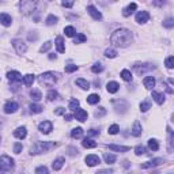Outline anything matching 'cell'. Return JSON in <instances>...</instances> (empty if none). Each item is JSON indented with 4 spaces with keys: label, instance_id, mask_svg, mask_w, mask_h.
<instances>
[{
    "label": "cell",
    "instance_id": "6da1fadb",
    "mask_svg": "<svg viewBox=\"0 0 174 174\" xmlns=\"http://www.w3.org/2000/svg\"><path fill=\"white\" fill-rule=\"evenodd\" d=\"M132 40H134V36H132L131 30L128 29H117L110 36V42L116 46H121V48L131 45Z\"/></svg>",
    "mask_w": 174,
    "mask_h": 174
},
{
    "label": "cell",
    "instance_id": "7a4b0ae2",
    "mask_svg": "<svg viewBox=\"0 0 174 174\" xmlns=\"http://www.w3.org/2000/svg\"><path fill=\"white\" fill-rule=\"evenodd\" d=\"M59 143L54 142H36L30 148V154L32 155H38V154H44V152L50 151L52 148L57 147Z\"/></svg>",
    "mask_w": 174,
    "mask_h": 174
},
{
    "label": "cell",
    "instance_id": "3957f363",
    "mask_svg": "<svg viewBox=\"0 0 174 174\" xmlns=\"http://www.w3.org/2000/svg\"><path fill=\"white\" fill-rule=\"evenodd\" d=\"M38 80H40V84H42V86H53V84L57 82V74L44 72V74L40 75Z\"/></svg>",
    "mask_w": 174,
    "mask_h": 174
},
{
    "label": "cell",
    "instance_id": "277c9868",
    "mask_svg": "<svg viewBox=\"0 0 174 174\" xmlns=\"http://www.w3.org/2000/svg\"><path fill=\"white\" fill-rule=\"evenodd\" d=\"M14 169V159L8 155L0 156V172L2 173H10Z\"/></svg>",
    "mask_w": 174,
    "mask_h": 174
},
{
    "label": "cell",
    "instance_id": "5b68a950",
    "mask_svg": "<svg viewBox=\"0 0 174 174\" xmlns=\"http://www.w3.org/2000/svg\"><path fill=\"white\" fill-rule=\"evenodd\" d=\"M134 70L136 71V74H138V75H143V74H146V72H150V71L155 70V66H152V64H150V63L135 64V66H134Z\"/></svg>",
    "mask_w": 174,
    "mask_h": 174
},
{
    "label": "cell",
    "instance_id": "8992f818",
    "mask_svg": "<svg viewBox=\"0 0 174 174\" xmlns=\"http://www.w3.org/2000/svg\"><path fill=\"white\" fill-rule=\"evenodd\" d=\"M36 6H37L36 2H22L20 3V11L25 15H29L36 10Z\"/></svg>",
    "mask_w": 174,
    "mask_h": 174
},
{
    "label": "cell",
    "instance_id": "52a82bcc",
    "mask_svg": "<svg viewBox=\"0 0 174 174\" xmlns=\"http://www.w3.org/2000/svg\"><path fill=\"white\" fill-rule=\"evenodd\" d=\"M11 44H12V46L15 48V50H16V53H18V54H23L27 50V45L23 42L22 40H19V38L12 40Z\"/></svg>",
    "mask_w": 174,
    "mask_h": 174
},
{
    "label": "cell",
    "instance_id": "ba28073f",
    "mask_svg": "<svg viewBox=\"0 0 174 174\" xmlns=\"http://www.w3.org/2000/svg\"><path fill=\"white\" fill-rule=\"evenodd\" d=\"M38 129H40V132L41 134H50L52 132V129H53V124L50 121H42L41 124L38 125Z\"/></svg>",
    "mask_w": 174,
    "mask_h": 174
},
{
    "label": "cell",
    "instance_id": "9c48e42d",
    "mask_svg": "<svg viewBox=\"0 0 174 174\" xmlns=\"http://www.w3.org/2000/svg\"><path fill=\"white\" fill-rule=\"evenodd\" d=\"M163 162H165V161H163L162 158H156V159H152V161H148V162L142 163L140 168L142 169H151V168H155V166H159Z\"/></svg>",
    "mask_w": 174,
    "mask_h": 174
},
{
    "label": "cell",
    "instance_id": "30bf717a",
    "mask_svg": "<svg viewBox=\"0 0 174 174\" xmlns=\"http://www.w3.org/2000/svg\"><path fill=\"white\" fill-rule=\"evenodd\" d=\"M18 109H19V105L16 104V102L10 101V102H7V104L4 105V113H7V114L15 113V112L18 110Z\"/></svg>",
    "mask_w": 174,
    "mask_h": 174
},
{
    "label": "cell",
    "instance_id": "8fae6325",
    "mask_svg": "<svg viewBox=\"0 0 174 174\" xmlns=\"http://www.w3.org/2000/svg\"><path fill=\"white\" fill-rule=\"evenodd\" d=\"M84 162H86V165L87 166H90V168H93V166H97L98 163L101 162V159H100V156L98 155H87L86 156V159H84Z\"/></svg>",
    "mask_w": 174,
    "mask_h": 174
},
{
    "label": "cell",
    "instance_id": "7c38bea8",
    "mask_svg": "<svg viewBox=\"0 0 174 174\" xmlns=\"http://www.w3.org/2000/svg\"><path fill=\"white\" fill-rule=\"evenodd\" d=\"M148 19H150V14L147 11H139L138 14H136V22L138 23H146V22H148Z\"/></svg>",
    "mask_w": 174,
    "mask_h": 174
},
{
    "label": "cell",
    "instance_id": "4fadbf2b",
    "mask_svg": "<svg viewBox=\"0 0 174 174\" xmlns=\"http://www.w3.org/2000/svg\"><path fill=\"white\" fill-rule=\"evenodd\" d=\"M74 117L76 118L78 121H80V122H83V121H86L87 120V117H88V114H87V112L84 110V109H78L76 112H75V114H74Z\"/></svg>",
    "mask_w": 174,
    "mask_h": 174
},
{
    "label": "cell",
    "instance_id": "5bb4252c",
    "mask_svg": "<svg viewBox=\"0 0 174 174\" xmlns=\"http://www.w3.org/2000/svg\"><path fill=\"white\" fill-rule=\"evenodd\" d=\"M87 11H88V14H90L91 16H93V19H95V20H100V19H102V14L98 11V8H95L94 6H88L87 7Z\"/></svg>",
    "mask_w": 174,
    "mask_h": 174
},
{
    "label": "cell",
    "instance_id": "9a60e30c",
    "mask_svg": "<svg viewBox=\"0 0 174 174\" xmlns=\"http://www.w3.org/2000/svg\"><path fill=\"white\" fill-rule=\"evenodd\" d=\"M0 23H2L3 26H6V27L11 26V23H12L11 15H8V14H6V12L0 14Z\"/></svg>",
    "mask_w": 174,
    "mask_h": 174
},
{
    "label": "cell",
    "instance_id": "2e32d148",
    "mask_svg": "<svg viewBox=\"0 0 174 174\" xmlns=\"http://www.w3.org/2000/svg\"><path fill=\"white\" fill-rule=\"evenodd\" d=\"M14 136H15L16 139H25L26 136H27V129H26V127L16 128L15 131H14Z\"/></svg>",
    "mask_w": 174,
    "mask_h": 174
},
{
    "label": "cell",
    "instance_id": "e0dca14e",
    "mask_svg": "<svg viewBox=\"0 0 174 174\" xmlns=\"http://www.w3.org/2000/svg\"><path fill=\"white\" fill-rule=\"evenodd\" d=\"M54 44H56V49L59 53H64L66 52V46H64V38L61 36H59L54 41Z\"/></svg>",
    "mask_w": 174,
    "mask_h": 174
},
{
    "label": "cell",
    "instance_id": "ac0fdd59",
    "mask_svg": "<svg viewBox=\"0 0 174 174\" xmlns=\"http://www.w3.org/2000/svg\"><path fill=\"white\" fill-rule=\"evenodd\" d=\"M143 84H144L146 88L152 90V88L155 87V79H154V76H146L144 80H143Z\"/></svg>",
    "mask_w": 174,
    "mask_h": 174
},
{
    "label": "cell",
    "instance_id": "d6986e66",
    "mask_svg": "<svg viewBox=\"0 0 174 174\" xmlns=\"http://www.w3.org/2000/svg\"><path fill=\"white\" fill-rule=\"evenodd\" d=\"M131 134L134 136H136V138L142 135V124H140V121L136 120L134 122V127H132V129H131Z\"/></svg>",
    "mask_w": 174,
    "mask_h": 174
},
{
    "label": "cell",
    "instance_id": "ffe728a7",
    "mask_svg": "<svg viewBox=\"0 0 174 174\" xmlns=\"http://www.w3.org/2000/svg\"><path fill=\"white\" fill-rule=\"evenodd\" d=\"M106 90H108V93L114 94V93H117V91L120 90V84H118L117 82H109L108 86H106Z\"/></svg>",
    "mask_w": 174,
    "mask_h": 174
},
{
    "label": "cell",
    "instance_id": "44dd1931",
    "mask_svg": "<svg viewBox=\"0 0 174 174\" xmlns=\"http://www.w3.org/2000/svg\"><path fill=\"white\" fill-rule=\"evenodd\" d=\"M7 78H8L11 82H20L22 80V75H20L18 71H10L7 74Z\"/></svg>",
    "mask_w": 174,
    "mask_h": 174
},
{
    "label": "cell",
    "instance_id": "7402d4cb",
    "mask_svg": "<svg viewBox=\"0 0 174 174\" xmlns=\"http://www.w3.org/2000/svg\"><path fill=\"white\" fill-rule=\"evenodd\" d=\"M64 163H66V159L63 158V156H60V158H57V159H54L53 161V163H52V168H53V170H60L61 168L64 166Z\"/></svg>",
    "mask_w": 174,
    "mask_h": 174
},
{
    "label": "cell",
    "instance_id": "603a6c76",
    "mask_svg": "<svg viewBox=\"0 0 174 174\" xmlns=\"http://www.w3.org/2000/svg\"><path fill=\"white\" fill-rule=\"evenodd\" d=\"M136 8H138V4H136V3H131V4H129L127 8L122 10V15L127 18V16H129L131 14H134V11H135Z\"/></svg>",
    "mask_w": 174,
    "mask_h": 174
},
{
    "label": "cell",
    "instance_id": "cb8c5ba5",
    "mask_svg": "<svg viewBox=\"0 0 174 174\" xmlns=\"http://www.w3.org/2000/svg\"><path fill=\"white\" fill-rule=\"evenodd\" d=\"M109 150L112 151H117V152H127L131 150V147H127V146H117V144H110L109 146Z\"/></svg>",
    "mask_w": 174,
    "mask_h": 174
},
{
    "label": "cell",
    "instance_id": "d4e9b609",
    "mask_svg": "<svg viewBox=\"0 0 174 174\" xmlns=\"http://www.w3.org/2000/svg\"><path fill=\"white\" fill-rule=\"evenodd\" d=\"M82 146H83L84 148H95L97 147V143H95L93 139L86 138V139H83V142H82Z\"/></svg>",
    "mask_w": 174,
    "mask_h": 174
},
{
    "label": "cell",
    "instance_id": "484cf974",
    "mask_svg": "<svg viewBox=\"0 0 174 174\" xmlns=\"http://www.w3.org/2000/svg\"><path fill=\"white\" fill-rule=\"evenodd\" d=\"M152 98L158 105H162L165 102V95L162 93H158V91H152Z\"/></svg>",
    "mask_w": 174,
    "mask_h": 174
},
{
    "label": "cell",
    "instance_id": "4316f807",
    "mask_svg": "<svg viewBox=\"0 0 174 174\" xmlns=\"http://www.w3.org/2000/svg\"><path fill=\"white\" fill-rule=\"evenodd\" d=\"M34 80H36V76H34L33 74H27V75H25V76H23V83H25L27 87L33 86Z\"/></svg>",
    "mask_w": 174,
    "mask_h": 174
},
{
    "label": "cell",
    "instance_id": "83f0119b",
    "mask_svg": "<svg viewBox=\"0 0 174 174\" xmlns=\"http://www.w3.org/2000/svg\"><path fill=\"white\" fill-rule=\"evenodd\" d=\"M30 97H32V100L37 101V102L42 100V94H41V91L37 90V88H33V90L30 91Z\"/></svg>",
    "mask_w": 174,
    "mask_h": 174
},
{
    "label": "cell",
    "instance_id": "f1b7e54d",
    "mask_svg": "<svg viewBox=\"0 0 174 174\" xmlns=\"http://www.w3.org/2000/svg\"><path fill=\"white\" fill-rule=\"evenodd\" d=\"M71 136H72V139H80L82 136H83V129L80 127L74 128L72 131H71Z\"/></svg>",
    "mask_w": 174,
    "mask_h": 174
},
{
    "label": "cell",
    "instance_id": "f546056e",
    "mask_svg": "<svg viewBox=\"0 0 174 174\" xmlns=\"http://www.w3.org/2000/svg\"><path fill=\"white\" fill-rule=\"evenodd\" d=\"M76 84H78V86H79L80 88H83V90H88V88H90V83H88L86 79H82V78L76 79Z\"/></svg>",
    "mask_w": 174,
    "mask_h": 174
},
{
    "label": "cell",
    "instance_id": "4dcf8cb0",
    "mask_svg": "<svg viewBox=\"0 0 174 174\" xmlns=\"http://www.w3.org/2000/svg\"><path fill=\"white\" fill-rule=\"evenodd\" d=\"M100 101H101V98H100V95L98 94H91V95H88L87 97V102L90 105H95V104H98Z\"/></svg>",
    "mask_w": 174,
    "mask_h": 174
},
{
    "label": "cell",
    "instance_id": "1f68e13d",
    "mask_svg": "<svg viewBox=\"0 0 174 174\" xmlns=\"http://www.w3.org/2000/svg\"><path fill=\"white\" fill-rule=\"evenodd\" d=\"M46 98H48V101H57V100H60V95H59V93H57V91L50 90L49 93H48Z\"/></svg>",
    "mask_w": 174,
    "mask_h": 174
},
{
    "label": "cell",
    "instance_id": "d6a6232c",
    "mask_svg": "<svg viewBox=\"0 0 174 174\" xmlns=\"http://www.w3.org/2000/svg\"><path fill=\"white\" fill-rule=\"evenodd\" d=\"M42 106L41 105H37V104H32L30 105V113H33V114H37V113H41L42 112Z\"/></svg>",
    "mask_w": 174,
    "mask_h": 174
},
{
    "label": "cell",
    "instance_id": "836d02e7",
    "mask_svg": "<svg viewBox=\"0 0 174 174\" xmlns=\"http://www.w3.org/2000/svg\"><path fill=\"white\" fill-rule=\"evenodd\" d=\"M57 20H59V18H57V16H54V15H48L45 23H46L48 26H53V25H56V23H57Z\"/></svg>",
    "mask_w": 174,
    "mask_h": 174
},
{
    "label": "cell",
    "instance_id": "e575fe53",
    "mask_svg": "<svg viewBox=\"0 0 174 174\" xmlns=\"http://www.w3.org/2000/svg\"><path fill=\"white\" fill-rule=\"evenodd\" d=\"M64 33H66L67 37H74L76 34V30H75L74 26H67V27H64Z\"/></svg>",
    "mask_w": 174,
    "mask_h": 174
},
{
    "label": "cell",
    "instance_id": "d590c367",
    "mask_svg": "<svg viewBox=\"0 0 174 174\" xmlns=\"http://www.w3.org/2000/svg\"><path fill=\"white\" fill-rule=\"evenodd\" d=\"M121 78H122V79H124L125 82H131V80H132V74H131V71L122 70V71H121Z\"/></svg>",
    "mask_w": 174,
    "mask_h": 174
},
{
    "label": "cell",
    "instance_id": "8d00e7d4",
    "mask_svg": "<svg viewBox=\"0 0 174 174\" xmlns=\"http://www.w3.org/2000/svg\"><path fill=\"white\" fill-rule=\"evenodd\" d=\"M68 108H70L71 112H74V113H75V112L79 109V101H78V100H71L70 101V106H68Z\"/></svg>",
    "mask_w": 174,
    "mask_h": 174
},
{
    "label": "cell",
    "instance_id": "74e56055",
    "mask_svg": "<svg viewBox=\"0 0 174 174\" xmlns=\"http://www.w3.org/2000/svg\"><path fill=\"white\" fill-rule=\"evenodd\" d=\"M148 147H150V150H152V151H158L159 144H158V142H156L155 139H150L148 140Z\"/></svg>",
    "mask_w": 174,
    "mask_h": 174
},
{
    "label": "cell",
    "instance_id": "f35d334b",
    "mask_svg": "<svg viewBox=\"0 0 174 174\" xmlns=\"http://www.w3.org/2000/svg\"><path fill=\"white\" fill-rule=\"evenodd\" d=\"M105 56H106L108 59H114V57L117 56V50L112 49V48H110V49H106V50H105Z\"/></svg>",
    "mask_w": 174,
    "mask_h": 174
},
{
    "label": "cell",
    "instance_id": "ab89813d",
    "mask_svg": "<svg viewBox=\"0 0 174 174\" xmlns=\"http://www.w3.org/2000/svg\"><path fill=\"white\" fill-rule=\"evenodd\" d=\"M91 71H93L94 74H100V72H102L104 71V66H102L101 63H95L93 67H91Z\"/></svg>",
    "mask_w": 174,
    "mask_h": 174
},
{
    "label": "cell",
    "instance_id": "60d3db41",
    "mask_svg": "<svg viewBox=\"0 0 174 174\" xmlns=\"http://www.w3.org/2000/svg\"><path fill=\"white\" fill-rule=\"evenodd\" d=\"M104 159H105V162H106V163H114L116 159H117V156L113 155V154H105Z\"/></svg>",
    "mask_w": 174,
    "mask_h": 174
},
{
    "label": "cell",
    "instance_id": "b9f144b4",
    "mask_svg": "<svg viewBox=\"0 0 174 174\" xmlns=\"http://www.w3.org/2000/svg\"><path fill=\"white\" fill-rule=\"evenodd\" d=\"M118 131H120V127H118L117 124L110 125V127H109V129H108L109 135H117V134H118Z\"/></svg>",
    "mask_w": 174,
    "mask_h": 174
},
{
    "label": "cell",
    "instance_id": "7bdbcfd3",
    "mask_svg": "<svg viewBox=\"0 0 174 174\" xmlns=\"http://www.w3.org/2000/svg\"><path fill=\"white\" fill-rule=\"evenodd\" d=\"M105 114H106V109H105V108H98L97 109V110H95V113H94V116H95V117H97V118H100V117H104V116Z\"/></svg>",
    "mask_w": 174,
    "mask_h": 174
},
{
    "label": "cell",
    "instance_id": "ee69618b",
    "mask_svg": "<svg viewBox=\"0 0 174 174\" xmlns=\"http://www.w3.org/2000/svg\"><path fill=\"white\" fill-rule=\"evenodd\" d=\"M165 66L169 68V70H172V68L174 67V57L173 56H169L168 59L165 60Z\"/></svg>",
    "mask_w": 174,
    "mask_h": 174
},
{
    "label": "cell",
    "instance_id": "f6af8a7d",
    "mask_svg": "<svg viewBox=\"0 0 174 174\" xmlns=\"http://www.w3.org/2000/svg\"><path fill=\"white\" fill-rule=\"evenodd\" d=\"M50 48H52V42H49V41H46V42H45V44H44L40 48V52H41V53H44V52H48V50H49Z\"/></svg>",
    "mask_w": 174,
    "mask_h": 174
},
{
    "label": "cell",
    "instance_id": "bcb514c9",
    "mask_svg": "<svg viewBox=\"0 0 174 174\" xmlns=\"http://www.w3.org/2000/svg\"><path fill=\"white\" fill-rule=\"evenodd\" d=\"M74 41H75V44H82L86 41V36H84V34H76Z\"/></svg>",
    "mask_w": 174,
    "mask_h": 174
},
{
    "label": "cell",
    "instance_id": "7dc6e473",
    "mask_svg": "<svg viewBox=\"0 0 174 174\" xmlns=\"http://www.w3.org/2000/svg\"><path fill=\"white\" fill-rule=\"evenodd\" d=\"M150 108H151V104H150L148 101H144V102H142L140 104V110L142 112H147Z\"/></svg>",
    "mask_w": 174,
    "mask_h": 174
},
{
    "label": "cell",
    "instance_id": "c3c4849f",
    "mask_svg": "<svg viewBox=\"0 0 174 174\" xmlns=\"http://www.w3.org/2000/svg\"><path fill=\"white\" fill-rule=\"evenodd\" d=\"M36 174H49V170L45 166H40V168L36 169Z\"/></svg>",
    "mask_w": 174,
    "mask_h": 174
},
{
    "label": "cell",
    "instance_id": "681fc988",
    "mask_svg": "<svg viewBox=\"0 0 174 174\" xmlns=\"http://www.w3.org/2000/svg\"><path fill=\"white\" fill-rule=\"evenodd\" d=\"M163 26L168 27V29H172V27L174 26V19L173 18H168L165 22H163Z\"/></svg>",
    "mask_w": 174,
    "mask_h": 174
},
{
    "label": "cell",
    "instance_id": "f907efd6",
    "mask_svg": "<svg viewBox=\"0 0 174 174\" xmlns=\"http://www.w3.org/2000/svg\"><path fill=\"white\" fill-rule=\"evenodd\" d=\"M135 154L136 155H144L146 154V148L143 147V146H138V147L135 148Z\"/></svg>",
    "mask_w": 174,
    "mask_h": 174
},
{
    "label": "cell",
    "instance_id": "816d5d0a",
    "mask_svg": "<svg viewBox=\"0 0 174 174\" xmlns=\"http://www.w3.org/2000/svg\"><path fill=\"white\" fill-rule=\"evenodd\" d=\"M22 150H23V146L20 144V143H15V144H14V152H15V154H20Z\"/></svg>",
    "mask_w": 174,
    "mask_h": 174
},
{
    "label": "cell",
    "instance_id": "f5cc1de1",
    "mask_svg": "<svg viewBox=\"0 0 174 174\" xmlns=\"http://www.w3.org/2000/svg\"><path fill=\"white\" fill-rule=\"evenodd\" d=\"M76 70H78V66H75V64H70V66H66V72H68V74L75 72Z\"/></svg>",
    "mask_w": 174,
    "mask_h": 174
},
{
    "label": "cell",
    "instance_id": "db71d44e",
    "mask_svg": "<svg viewBox=\"0 0 174 174\" xmlns=\"http://www.w3.org/2000/svg\"><path fill=\"white\" fill-rule=\"evenodd\" d=\"M54 114H56V116H61V114H66V109H64V108H57L56 110H54Z\"/></svg>",
    "mask_w": 174,
    "mask_h": 174
},
{
    "label": "cell",
    "instance_id": "11a10c76",
    "mask_svg": "<svg viewBox=\"0 0 174 174\" xmlns=\"http://www.w3.org/2000/svg\"><path fill=\"white\" fill-rule=\"evenodd\" d=\"M88 135H90V136H98V135H100V131H98V129L91 128L90 131H88Z\"/></svg>",
    "mask_w": 174,
    "mask_h": 174
},
{
    "label": "cell",
    "instance_id": "9f6ffc18",
    "mask_svg": "<svg viewBox=\"0 0 174 174\" xmlns=\"http://www.w3.org/2000/svg\"><path fill=\"white\" fill-rule=\"evenodd\" d=\"M27 38H29V41H36L37 38H38V36H37V33L34 32L33 34H29V36H27Z\"/></svg>",
    "mask_w": 174,
    "mask_h": 174
},
{
    "label": "cell",
    "instance_id": "6f0895ef",
    "mask_svg": "<svg viewBox=\"0 0 174 174\" xmlns=\"http://www.w3.org/2000/svg\"><path fill=\"white\" fill-rule=\"evenodd\" d=\"M61 6L66 7V8H71V7L74 6V2H63L61 3Z\"/></svg>",
    "mask_w": 174,
    "mask_h": 174
},
{
    "label": "cell",
    "instance_id": "680465c9",
    "mask_svg": "<svg viewBox=\"0 0 174 174\" xmlns=\"http://www.w3.org/2000/svg\"><path fill=\"white\" fill-rule=\"evenodd\" d=\"M112 173H113V170L108 169V170H98L95 174H112Z\"/></svg>",
    "mask_w": 174,
    "mask_h": 174
},
{
    "label": "cell",
    "instance_id": "91938a15",
    "mask_svg": "<svg viewBox=\"0 0 174 174\" xmlns=\"http://www.w3.org/2000/svg\"><path fill=\"white\" fill-rule=\"evenodd\" d=\"M64 118H66L67 121H72L74 116H72V114H64Z\"/></svg>",
    "mask_w": 174,
    "mask_h": 174
},
{
    "label": "cell",
    "instance_id": "94428289",
    "mask_svg": "<svg viewBox=\"0 0 174 174\" xmlns=\"http://www.w3.org/2000/svg\"><path fill=\"white\" fill-rule=\"evenodd\" d=\"M49 59H50V60H53V59H56V54H53V53H50V54H49Z\"/></svg>",
    "mask_w": 174,
    "mask_h": 174
}]
</instances>
